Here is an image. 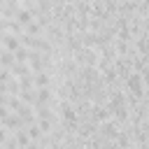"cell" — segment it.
Returning a JSON list of instances; mask_svg holds the SVG:
<instances>
[{
  "label": "cell",
  "instance_id": "cell-11",
  "mask_svg": "<svg viewBox=\"0 0 149 149\" xmlns=\"http://www.w3.org/2000/svg\"><path fill=\"white\" fill-rule=\"evenodd\" d=\"M5 105H7V109H9V112H16V109L21 107V100H19V95H7Z\"/></svg>",
  "mask_w": 149,
  "mask_h": 149
},
{
  "label": "cell",
  "instance_id": "cell-2",
  "mask_svg": "<svg viewBox=\"0 0 149 149\" xmlns=\"http://www.w3.org/2000/svg\"><path fill=\"white\" fill-rule=\"evenodd\" d=\"M23 33H26V35H30V37H42V35H44V28L40 26V21H35V19H33L30 23H26V26H23Z\"/></svg>",
  "mask_w": 149,
  "mask_h": 149
},
{
  "label": "cell",
  "instance_id": "cell-10",
  "mask_svg": "<svg viewBox=\"0 0 149 149\" xmlns=\"http://www.w3.org/2000/svg\"><path fill=\"white\" fill-rule=\"evenodd\" d=\"M23 130H26V135L30 137V142H35V140H40V135H42V130L37 128V123H30V126H26Z\"/></svg>",
  "mask_w": 149,
  "mask_h": 149
},
{
  "label": "cell",
  "instance_id": "cell-13",
  "mask_svg": "<svg viewBox=\"0 0 149 149\" xmlns=\"http://www.w3.org/2000/svg\"><path fill=\"white\" fill-rule=\"evenodd\" d=\"M5 100H7V93H2V91H0V105H5Z\"/></svg>",
  "mask_w": 149,
  "mask_h": 149
},
{
  "label": "cell",
  "instance_id": "cell-7",
  "mask_svg": "<svg viewBox=\"0 0 149 149\" xmlns=\"http://www.w3.org/2000/svg\"><path fill=\"white\" fill-rule=\"evenodd\" d=\"M35 123H37V128L42 130V135H49V133L54 130V126H56V121H49V119H35Z\"/></svg>",
  "mask_w": 149,
  "mask_h": 149
},
{
  "label": "cell",
  "instance_id": "cell-5",
  "mask_svg": "<svg viewBox=\"0 0 149 149\" xmlns=\"http://www.w3.org/2000/svg\"><path fill=\"white\" fill-rule=\"evenodd\" d=\"M12 65H14V54L0 47V68H7V70H9Z\"/></svg>",
  "mask_w": 149,
  "mask_h": 149
},
{
  "label": "cell",
  "instance_id": "cell-6",
  "mask_svg": "<svg viewBox=\"0 0 149 149\" xmlns=\"http://www.w3.org/2000/svg\"><path fill=\"white\" fill-rule=\"evenodd\" d=\"M35 95H37V88L19 91V100H21V102H26V105H33V102H35Z\"/></svg>",
  "mask_w": 149,
  "mask_h": 149
},
{
  "label": "cell",
  "instance_id": "cell-8",
  "mask_svg": "<svg viewBox=\"0 0 149 149\" xmlns=\"http://www.w3.org/2000/svg\"><path fill=\"white\" fill-rule=\"evenodd\" d=\"M12 135H14V140H16V144H19V147H28V142H30V137L26 135V130H23V128H19V130H14Z\"/></svg>",
  "mask_w": 149,
  "mask_h": 149
},
{
  "label": "cell",
  "instance_id": "cell-12",
  "mask_svg": "<svg viewBox=\"0 0 149 149\" xmlns=\"http://www.w3.org/2000/svg\"><path fill=\"white\" fill-rule=\"evenodd\" d=\"M7 135H9V133H7V130H5V128H2V126H0V144H2V142H5V140H7Z\"/></svg>",
  "mask_w": 149,
  "mask_h": 149
},
{
  "label": "cell",
  "instance_id": "cell-15",
  "mask_svg": "<svg viewBox=\"0 0 149 149\" xmlns=\"http://www.w3.org/2000/svg\"><path fill=\"white\" fill-rule=\"evenodd\" d=\"M2 2H5V0H0V5H2Z\"/></svg>",
  "mask_w": 149,
  "mask_h": 149
},
{
  "label": "cell",
  "instance_id": "cell-3",
  "mask_svg": "<svg viewBox=\"0 0 149 149\" xmlns=\"http://www.w3.org/2000/svg\"><path fill=\"white\" fill-rule=\"evenodd\" d=\"M33 19H35V16H33V12H28V9H23V7H19V9H16V14H14V21H16L21 28H23L26 23H30Z\"/></svg>",
  "mask_w": 149,
  "mask_h": 149
},
{
  "label": "cell",
  "instance_id": "cell-1",
  "mask_svg": "<svg viewBox=\"0 0 149 149\" xmlns=\"http://www.w3.org/2000/svg\"><path fill=\"white\" fill-rule=\"evenodd\" d=\"M0 126H2L7 133H14V130H19V128H26V126H23V121L19 119V114H14V112H9V114L0 121Z\"/></svg>",
  "mask_w": 149,
  "mask_h": 149
},
{
  "label": "cell",
  "instance_id": "cell-4",
  "mask_svg": "<svg viewBox=\"0 0 149 149\" xmlns=\"http://www.w3.org/2000/svg\"><path fill=\"white\" fill-rule=\"evenodd\" d=\"M9 72H12V77H23V74H30V68H28V63H16L14 61V65L9 68Z\"/></svg>",
  "mask_w": 149,
  "mask_h": 149
},
{
  "label": "cell",
  "instance_id": "cell-9",
  "mask_svg": "<svg viewBox=\"0 0 149 149\" xmlns=\"http://www.w3.org/2000/svg\"><path fill=\"white\" fill-rule=\"evenodd\" d=\"M28 56H30V49H26V47H19L14 51V61L16 63H28Z\"/></svg>",
  "mask_w": 149,
  "mask_h": 149
},
{
  "label": "cell",
  "instance_id": "cell-14",
  "mask_svg": "<svg viewBox=\"0 0 149 149\" xmlns=\"http://www.w3.org/2000/svg\"><path fill=\"white\" fill-rule=\"evenodd\" d=\"M19 149H26V147H19Z\"/></svg>",
  "mask_w": 149,
  "mask_h": 149
}]
</instances>
